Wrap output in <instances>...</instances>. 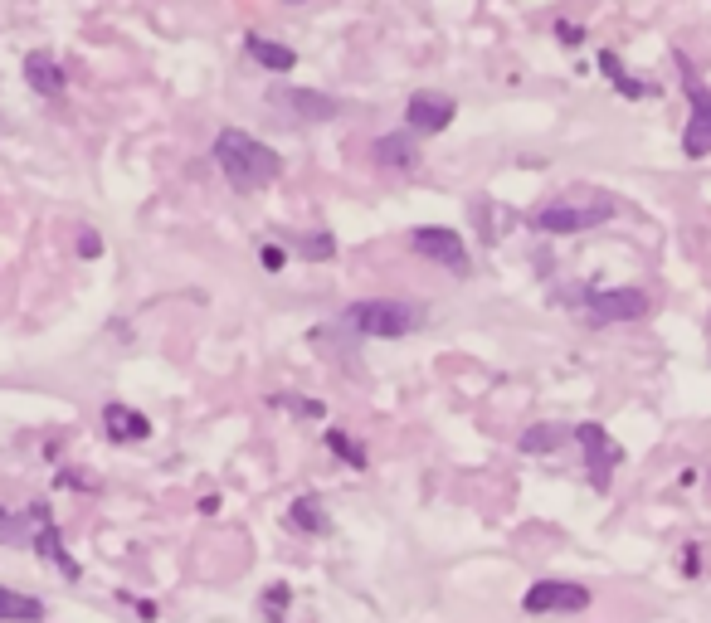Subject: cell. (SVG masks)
Listing matches in <instances>:
<instances>
[{"label": "cell", "instance_id": "6da1fadb", "mask_svg": "<svg viewBox=\"0 0 711 623\" xmlns=\"http://www.w3.org/2000/svg\"><path fill=\"white\" fill-rule=\"evenodd\" d=\"M215 166L225 171V181L239 195H259L283 176V156L268 142H259L254 132H244V127H225L215 137Z\"/></svg>", "mask_w": 711, "mask_h": 623}, {"label": "cell", "instance_id": "7a4b0ae2", "mask_svg": "<svg viewBox=\"0 0 711 623\" xmlns=\"http://www.w3.org/2000/svg\"><path fill=\"white\" fill-rule=\"evenodd\" d=\"M619 220V200L604 195V190H565L551 205H541L531 215V229L536 234H585V229H599V224Z\"/></svg>", "mask_w": 711, "mask_h": 623}, {"label": "cell", "instance_id": "3957f363", "mask_svg": "<svg viewBox=\"0 0 711 623\" xmlns=\"http://www.w3.org/2000/svg\"><path fill=\"white\" fill-rule=\"evenodd\" d=\"M346 327H356L361 336L395 341V336H410V331L424 327V307L419 302H395V297H366V302L346 307Z\"/></svg>", "mask_w": 711, "mask_h": 623}, {"label": "cell", "instance_id": "277c9868", "mask_svg": "<svg viewBox=\"0 0 711 623\" xmlns=\"http://www.w3.org/2000/svg\"><path fill=\"white\" fill-rule=\"evenodd\" d=\"M677 69H682V88H687V103H692V117L682 127V156L702 161V156H711V88L692 74L687 54H677Z\"/></svg>", "mask_w": 711, "mask_h": 623}, {"label": "cell", "instance_id": "5b68a950", "mask_svg": "<svg viewBox=\"0 0 711 623\" xmlns=\"http://www.w3.org/2000/svg\"><path fill=\"white\" fill-rule=\"evenodd\" d=\"M410 244H414V254L434 258L439 268H449L453 278H468V273H473L468 244H463V234L449 229V224H419V229H410Z\"/></svg>", "mask_w": 711, "mask_h": 623}, {"label": "cell", "instance_id": "8992f818", "mask_svg": "<svg viewBox=\"0 0 711 623\" xmlns=\"http://www.w3.org/2000/svg\"><path fill=\"white\" fill-rule=\"evenodd\" d=\"M575 439L585 448V477H590V487L595 492H609L614 487V468L624 463V443L609 439V429L604 424H575Z\"/></svg>", "mask_w": 711, "mask_h": 623}, {"label": "cell", "instance_id": "52a82bcc", "mask_svg": "<svg viewBox=\"0 0 711 623\" xmlns=\"http://www.w3.org/2000/svg\"><path fill=\"white\" fill-rule=\"evenodd\" d=\"M590 604H595L590 585H575V580H536L522 594L526 614H580Z\"/></svg>", "mask_w": 711, "mask_h": 623}, {"label": "cell", "instance_id": "ba28073f", "mask_svg": "<svg viewBox=\"0 0 711 623\" xmlns=\"http://www.w3.org/2000/svg\"><path fill=\"white\" fill-rule=\"evenodd\" d=\"M648 293L638 288H604V293H590L585 297V312L595 327H619V322H643L648 317Z\"/></svg>", "mask_w": 711, "mask_h": 623}, {"label": "cell", "instance_id": "9c48e42d", "mask_svg": "<svg viewBox=\"0 0 711 623\" xmlns=\"http://www.w3.org/2000/svg\"><path fill=\"white\" fill-rule=\"evenodd\" d=\"M268 103L288 108L302 122H332V117H341V98L317 93V88H268Z\"/></svg>", "mask_w": 711, "mask_h": 623}, {"label": "cell", "instance_id": "30bf717a", "mask_svg": "<svg viewBox=\"0 0 711 623\" xmlns=\"http://www.w3.org/2000/svg\"><path fill=\"white\" fill-rule=\"evenodd\" d=\"M453 117H458V103H453L449 93H414L410 103H405V122H410V132H424V137H434V132H444Z\"/></svg>", "mask_w": 711, "mask_h": 623}, {"label": "cell", "instance_id": "8fae6325", "mask_svg": "<svg viewBox=\"0 0 711 623\" xmlns=\"http://www.w3.org/2000/svg\"><path fill=\"white\" fill-rule=\"evenodd\" d=\"M103 429H108V439L113 443H142L151 439V419L142 409H132V404H103Z\"/></svg>", "mask_w": 711, "mask_h": 623}, {"label": "cell", "instance_id": "7c38bea8", "mask_svg": "<svg viewBox=\"0 0 711 623\" xmlns=\"http://www.w3.org/2000/svg\"><path fill=\"white\" fill-rule=\"evenodd\" d=\"M375 161L380 166H390V171H414L419 166V142H414V132H385V137H375Z\"/></svg>", "mask_w": 711, "mask_h": 623}, {"label": "cell", "instance_id": "4fadbf2b", "mask_svg": "<svg viewBox=\"0 0 711 623\" xmlns=\"http://www.w3.org/2000/svg\"><path fill=\"white\" fill-rule=\"evenodd\" d=\"M25 78H30V88L44 93V98H64V88H69L64 69H59V64H54V54H44V49L25 54Z\"/></svg>", "mask_w": 711, "mask_h": 623}, {"label": "cell", "instance_id": "5bb4252c", "mask_svg": "<svg viewBox=\"0 0 711 623\" xmlns=\"http://www.w3.org/2000/svg\"><path fill=\"white\" fill-rule=\"evenodd\" d=\"M244 54H249L259 69H268V74H293V69H298V54H293L288 44H278V39L249 35L244 39Z\"/></svg>", "mask_w": 711, "mask_h": 623}, {"label": "cell", "instance_id": "9a60e30c", "mask_svg": "<svg viewBox=\"0 0 711 623\" xmlns=\"http://www.w3.org/2000/svg\"><path fill=\"white\" fill-rule=\"evenodd\" d=\"M570 439H575V429H565V424H531V429H522L517 448L526 458H546V453H561Z\"/></svg>", "mask_w": 711, "mask_h": 623}, {"label": "cell", "instance_id": "2e32d148", "mask_svg": "<svg viewBox=\"0 0 711 623\" xmlns=\"http://www.w3.org/2000/svg\"><path fill=\"white\" fill-rule=\"evenodd\" d=\"M35 555H39V560H54V565L69 575V580H78V575H83V570H78V560L64 550V536H59V526H54V521L35 531Z\"/></svg>", "mask_w": 711, "mask_h": 623}, {"label": "cell", "instance_id": "e0dca14e", "mask_svg": "<svg viewBox=\"0 0 711 623\" xmlns=\"http://www.w3.org/2000/svg\"><path fill=\"white\" fill-rule=\"evenodd\" d=\"M39 619H44V599L0 585V623H39Z\"/></svg>", "mask_w": 711, "mask_h": 623}, {"label": "cell", "instance_id": "ac0fdd59", "mask_svg": "<svg viewBox=\"0 0 711 623\" xmlns=\"http://www.w3.org/2000/svg\"><path fill=\"white\" fill-rule=\"evenodd\" d=\"M599 74L609 78V83H614V93H624V98H648V93H653V83H638V78L624 74V64H619V54H614V49H604V54H599Z\"/></svg>", "mask_w": 711, "mask_h": 623}, {"label": "cell", "instance_id": "d6986e66", "mask_svg": "<svg viewBox=\"0 0 711 623\" xmlns=\"http://www.w3.org/2000/svg\"><path fill=\"white\" fill-rule=\"evenodd\" d=\"M288 526H298V531H307V536H317V531H332V516H327V507H322L317 497H298V502L288 507Z\"/></svg>", "mask_w": 711, "mask_h": 623}, {"label": "cell", "instance_id": "ffe728a7", "mask_svg": "<svg viewBox=\"0 0 711 623\" xmlns=\"http://www.w3.org/2000/svg\"><path fill=\"white\" fill-rule=\"evenodd\" d=\"M35 521L30 512H5L0 507V546H35Z\"/></svg>", "mask_w": 711, "mask_h": 623}, {"label": "cell", "instance_id": "44dd1931", "mask_svg": "<svg viewBox=\"0 0 711 623\" xmlns=\"http://www.w3.org/2000/svg\"><path fill=\"white\" fill-rule=\"evenodd\" d=\"M293 239V249H298L307 263H327V258L337 254V239L327 234V229H317V234H288Z\"/></svg>", "mask_w": 711, "mask_h": 623}, {"label": "cell", "instance_id": "7402d4cb", "mask_svg": "<svg viewBox=\"0 0 711 623\" xmlns=\"http://www.w3.org/2000/svg\"><path fill=\"white\" fill-rule=\"evenodd\" d=\"M327 448L337 453L346 468H366V453H361V443H351L346 434H341V429H327Z\"/></svg>", "mask_w": 711, "mask_h": 623}, {"label": "cell", "instance_id": "603a6c76", "mask_svg": "<svg viewBox=\"0 0 711 623\" xmlns=\"http://www.w3.org/2000/svg\"><path fill=\"white\" fill-rule=\"evenodd\" d=\"M268 404H273V409H293L298 419H322V414H327L322 400H302V395H273Z\"/></svg>", "mask_w": 711, "mask_h": 623}, {"label": "cell", "instance_id": "cb8c5ba5", "mask_svg": "<svg viewBox=\"0 0 711 623\" xmlns=\"http://www.w3.org/2000/svg\"><path fill=\"white\" fill-rule=\"evenodd\" d=\"M263 268H268V273H283V268H288V249H283V244H263Z\"/></svg>", "mask_w": 711, "mask_h": 623}, {"label": "cell", "instance_id": "d4e9b609", "mask_svg": "<svg viewBox=\"0 0 711 623\" xmlns=\"http://www.w3.org/2000/svg\"><path fill=\"white\" fill-rule=\"evenodd\" d=\"M78 254H83V258H98V254H103V239H98V229H83V234H78Z\"/></svg>", "mask_w": 711, "mask_h": 623}, {"label": "cell", "instance_id": "484cf974", "mask_svg": "<svg viewBox=\"0 0 711 623\" xmlns=\"http://www.w3.org/2000/svg\"><path fill=\"white\" fill-rule=\"evenodd\" d=\"M556 35H561V44H570V49H575V44H585V30H580V25H570V20L556 25Z\"/></svg>", "mask_w": 711, "mask_h": 623}, {"label": "cell", "instance_id": "4316f807", "mask_svg": "<svg viewBox=\"0 0 711 623\" xmlns=\"http://www.w3.org/2000/svg\"><path fill=\"white\" fill-rule=\"evenodd\" d=\"M288 599H293V589H288V585H278V589H268V594H263V604H268V609H273V604L283 609Z\"/></svg>", "mask_w": 711, "mask_h": 623}, {"label": "cell", "instance_id": "83f0119b", "mask_svg": "<svg viewBox=\"0 0 711 623\" xmlns=\"http://www.w3.org/2000/svg\"><path fill=\"white\" fill-rule=\"evenodd\" d=\"M283 5H302V0H283Z\"/></svg>", "mask_w": 711, "mask_h": 623}]
</instances>
